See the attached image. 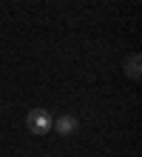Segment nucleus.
I'll return each instance as SVG.
<instances>
[{
  "label": "nucleus",
  "mask_w": 142,
  "mask_h": 157,
  "mask_svg": "<svg viewBox=\"0 0 142 157\" xmlns=\"http://www.w3.org/2000/svg\"><path fill=\"white\" fill-rule=\"evenodd\" d=\"M51 114L46 112V109H31L28 112V117H26V126H28V132L31 134H37V137H43V134H49L51 132Z\"/></svg>",
  "instance_id": "obj_1"
},
{
  "label": "nucleus",
  "mask_w": 142,
  "mask_h": 157,
  "mask_svg": "<svg viewBox=\"0 0 142 157\" xmlns=\"http://www.w3.org/2000/svg\"><path fill=\"white\" fill-rule=\"evenodd\" d=\"M77 117H74V114H60V117H57V123H51V128H57V134H65V137H68V134H74V132H77Z\"/></svg>",
  "instance_id": "obj_2"
},
{
  "label": "nucleus",
  "mask_w": 142,
  "mask_h": 157,
  "mask_svg": "<svg viewBox=\"0 0 142 157\" xmlns=\"http://www.w3.org/2000/svg\"><path fill=\"white\" fill-rule=\"evenodd\" d=\"M122 69H125V75H128L131 80H139V75H142V57H139L137 52L128 54L125 63H122Z\"/></svg>",
  "instance_id": "obj_3"
}]
</instances>
